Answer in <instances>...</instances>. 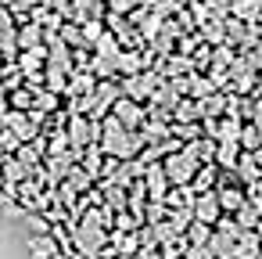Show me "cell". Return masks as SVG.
<instances>
[{
	"instance_id": "cell-8",
	"label": "cell",
	"mask_w": 262,
	"mask_h": 259,
	"mask_svg": "<svg viewBox=\"0 0 262 259\" xmlns=\"http://www.w3.org/2000/svg\"><path fill=\"white\" fill-rule=\"evenodd\" d=\"M212 255H215V252H205V248H194V252H190V259H212Z\"/></svg>"
},
{
	"instance_id": "cell-6",
	"label": "cell",
	"mask_w": 262,
	"mask_h": 259,
	"mask_svg": "<svg viewBox=\"0 0 262 259\" xmlns=\"http://www.w3.org/2000/svg\"><path fill=\"white\" fill-rule=\"evenodd\" d=\"M190 234H194V241H205V237H208V230H205L201 223H194V227H190Z\"/></svg>"
},
{
	"instance_id": "cell-4",
	"label": "cell",
	"mask_w": 262,
	"mask_h": 259,
	"mask_svg": "<svg viewBox=\"0 0 262 259\" xmlns=\"http://www.w3.org/2000/svg\"><path fill=\"white\" fill-rule=\"evenodd\" d=\"M215 212H219L215 198H212V194H205V198L198 202V220H201V223H208V220H215Z\"/></svg>"
},
{
	"instance_id": "cell-5",
	"label": "cell",
	"mask_w": 262,
	"mask_h": 259,
	"mask_svg": "<svg viewBox=\"0 0 262 259\" xmlns=\"http://www.w3.org/2000/svg\"><path fill=\"white\" fill-rule=\"evenodd\" d=\"M262 252H258V234H244V241H241V255L237 259H258Z\"/></svg>"
},
{
	"instance_id": "cell-1",
	"label": "cell",
	"mask_w": 262,
	"mask_h": 259,
	"mask_svg": "<svg viewBox=\"0 0 262 259\" xmlns=\"http://www.w3.org/2000/svg\"><path fill=\"white\" fill-rule=\"evenodd\" d=\"M237 227H223L219 234H212V252L215 259H237L241 255V241H237Z\"/></svg>"
},
{
	"instance_id": "cell-3",
	"label": "cell",
	"mask_w": 262,
	"mask_h": 259,
	"mask_svg": "<svg viewBox=\"0 0 262 259\" xmlns=\"http://www.w3.org/2000/svg\"><path fill=\"white\" fill-rule=\"evenodd\" d=\"M190 169H194L190 158H172V162H169V176H172L176 184H183V180L190 176Z\"/></svg>"
},
{
	"instance_id": "cell-7",
	"label": "cell",
	"mask_w": 262,
	"mask_h": 259,
	"mask_svg": "<svg viewBox=\"0 0 262 259\" xmlns=\"http://www.w3.org/2000/svg\"><path fill=\"white\" fill-rule=\"evenodd\" d=\"M47 255H51V241H40L36 245V259H47Z\"/></svg>"
},
{
	"instance_id": "cell-2",
	"label": "cell",
	"mask_w": 262,
	"mask_h": 259,
	"mask_svg": "<svg viewBox=\"0 0 262 259\" xmlns=\"http://www.w3.org/2000/svg\"><path fill=\"white\" fill-rule=\"evenodd\" d=\"M76 245H79L83 252H90V255H94V252L104 245V234H101V227H97V220H94V216H90V220L79 227V234H76Z\"/></svg>"
},
{
	"instance_id": "cell-9",
	"label": "cell",
	"mask_w": 262,
	"mask_h": 259,
	"mask_svg": "<svg viewBox=\"0 0 262 259\" xmlns=\"http://www.w3.org/2000/svg\"><path fill=\"white\" fill-rule=\"evenodd\" d=\"M258 259H262V255H258Z\"/></svg>"
}]
</instances>
